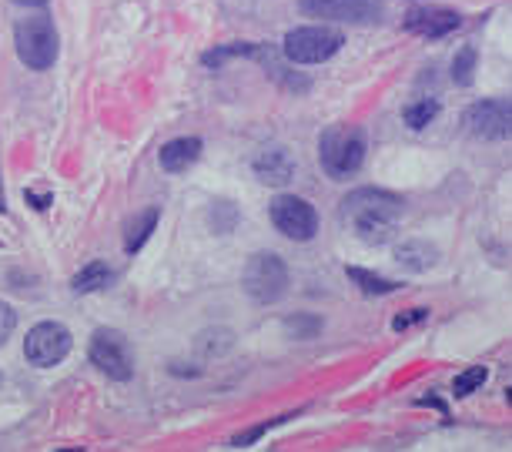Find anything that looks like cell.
Listing matches in <instances>:
<instances>
[{
    "label": "cell",
    "mask_w": 512,
    "mask_h": 452,
    "mask_svg": "<svg viewBox=\"0 0 512 452\" xmlns=\"http://www.w3.org/2000/svg\"><path fill=\"white\" fill-rule=\"evenodd\" d=\"M345 225L365 245H385L405 215V198L385 188H359L338 208Z\"/></svg>",
    "instance_id": "1"
},
{
    "label": "cell",
    "mask_w": 512,
    "mask_h": 452,
    "mask_svg": "<svg viewBox=\"0 0 512 452\" xmlns=\"http://www.w3.org/2000/svg\"><path fill=\"white\" fill-rule=\"evenodd\" d=\"M369 155V138L359 124H332L318 138V161L332 181H345L359 175Z\"/></svg>",
    "instance_id": "2"
},
{
    "label": "cell",
    "mask_w": 512,
    "mask_h": 452,
    "mask_svg": "<svg viewBox=\"0 0 512 452\" xmlns=\"http://www.w3.org/2000/svg\"><path fill=\"white\" fill-rule=\"evenodd\" d=\"M241 288H245L258 305L282 302L288 292V265L282 262V255H275V252L251 255L245 272H241Z\"/></svg>",
    "instance_id": "3"
},
{
    "label": "cell",
    "mask_w": 512,
    "mask_h": 452,
    "mask_svg": "<svg viewBox=\"0 0 512 452\" xmlns=\"http://www.w3.org/2000/svg\"><path fill=\"white\" fill-rule=\"evenodd\" d=\"M14 47L21 64H27L31 71H47L57 61V27L51 17L34 14L24 17L14 31Z\"/></svg>",
    "instance_id": "4"
},
{
    "label": "cell",
    "mask_w": 512,
    "mask_h": 452,
    "mask_svg": "<svg viewBox=\"0 0 512 452\" xmlns=\"http://www.w3.org/2000/svg\"><path fill=\"white\" fill-rule=\"evenodd\" d=\"M342 44H345L342 31H335V27H328V24H312V27H295V31H288L282 54L292 64H322L342 51Z\"/></svg>",
    "instance_id": "5"
},
{
    "label": "cell",
    "mask_w": 512,
    "mask_h": 452,
    "mask_svg": "<svg viewBox=\"0 0 512 452\" xmlns=\"http://www.w3.org/2000/svg\"><path fill=\"white\" fill-rule=\"evenodd\" d=\"M71 345L74 335L64 322H37L24 339V359L37 369H51L71 355Z\"/></svg>",
    "instance_id": "6"
},
{
    "label": "cell",
    "mask_w": 512,
    "mask_h": 452,
    "mask_svg": "<svg viewBox=\"0 0 512 452\" xmlns=\"http://www.w3.org/2000/svg\"><path fill=\"white\" fill-rule=\"evenodd\" d=\"M462 124L479 141H509L512 138V98H486L469 104Z\"/></svg>",
    "instance_id": "7"
},
{
    "label": "cell",
    "mask_w": 512,
    "mask_h": 452,
    "mask_svg": "<svg viewBox=\"0 0 512 452\" xmlns=\"http://www.w3.org/2000/svg\"><path fill=\"white\" fill-rule=\"evenodd\" d=\"M91 362L114 382H128L134 375V352L118 329H98L91 335Z\"/></svg>",
    "instance_id": "8"
},
{
    "label": "cell",
    "mask_w": 512,
    "mask_h": 452,
    "mask_svg": "<svg viewBox=\"0 0 512 452\" xmlns=\"http://www.w3.org/2000/svg\"><path fill=\"white\" fill-rule=\"evenodd\" d=\"M268 215H272V225L278 232L292 238V242H312L318 235V211L298 195H278L268 205Z\"/></svg>",
    "instance_id": "9"
},
{
    "label": "cell",
    "mask_w": 512,
    "mask_h": 452,
    "mask_svg": "<svg viewBox=\"0 0 512 452\" xmlns=\"http://www.w3.org/2000/svg\"><path fill=\"white\" fill-rule=\"evenodd\" d=\"M298 11L338 24H379L385 4L382 0H298Z\"/></svg>",
    "instance_id": "10"
},
{
    "label": "cell",
    "mask_w": 512,
    "mask_h": 452,
    "mask_svg": "<svg viewBox=\"0 0 512 452\" xmlns=\"http://www.w3.org/2000/svg\"><path fill=\"white\" fill-rule=\"evenodd\" d=\"M405 31L409 34H419V37H429V41H439L452 31L462 27V14L449 11V7H412L405 14Z\"/></svg>",
    "instance_id": "11"
},
{
    "label": "cell",
    "mask_w": 512,
    "mask_h": 452,
    "mask_svg": "<svg viewBox=\"0 0 512 452\" xmlns=\"http://www.w3.org/2000/svg\"><path fill=\"white\" fill-rule=\"evenodd\" d=\"M251 168H255V178L262 181V185H272V188H282L295 178V158L288 155V148H282V144L265 148L262 155L251 161Z\"/></svg>",
    "instance_id": "12"
},
{
    "label": "cell",
    "mask_w": 512,
    "mask_h": 452,
    "mask_svg": "<svg viewBox=\"0 0 512 452\" xmlns=\"http://www.w3.org/2000/svg\"><path fill=\"white\" fill-rule=\"evenodd\" d=\"M201 138H175V141H168L161 148V168L168 171V175H181V171H188L195 161L201 158Z\"/></svg>",
    "instance_id": "13"
},
{
    "label": "cell",
    "mask_w": 512,
    "mask_h": 452,
    "mask_svg": "<svg viewBox=\"0 0 512 452\" xmlns=\"http://www.w3.org/2000/svg\"><path fill=\"white\" fill-rule=\"evenodd\" d=\"M395 262H399L405 272H415V275H422V272H429V268H436L439 265V248L436 245H429V242H402L399 248H395Z\"/></svg>",
    "instance_id": "14"
},
{
    "label": "cell",
    "mask_w": 512,
    "mask_h": 452,
    "mask_svg": "<svg viewBox=\"0 0 512 452\" xmlns=\"http://www.w3.org/2000/svg\"><path fill=\"white\" fill-rule=\"evenodd\" d=\"M158 218H161V211H158V208L141 211V215L128 225V235H124V252H128V255H138L141 248H144V242L151 238V232L158 228Z\"/></svg>",
    "instance_id": "15"
},
{
    "label": "cell",
    "mask_w": 512,
    "mask_h": 452,
    "mask_svg": "<svg viewBox=\"0 0 512 452\" xmlns=\"http://www.w3.org/2000/svg\"><path fill=\"white\" fill-rule=\"evenodd\" d=\"M111 278L114 272L104 262H91V265H84L81 272H77L71 278V288L77 295H88V292H101L104 285H111Z\"/></svg>",
    "instance_id": "16"
},
{
    "label": "cell",
    "mask_w": 512,
    "mask_h": 452,
    "mask_svg": "<svg viewBox=\"0 0 512 452\" xmlns=\"http://www.w3.org/2000/svg\"><path fill=\"white\" fill-rule=\"evenodd\" d=\"M436 118H439V98H415L402 108V121L409 124L412 131L429 128Z\"/></svg>",
    "instance_id": "17"
},
{
    "label": "cell",
    "mask_w": 512,
    "mask_h": 452,
    "mask_svg": "<svg viewBox=\"0 0 512 452\" xmlns=\"http://www.w3.org/2000/svg\"><path fill=\"white\" fill-rule=\"evenodd\" d=\"M476 61H479V51L472 44H466L452 57V84H456V88H472V81H476Z\"/></svg>",
    "instance_id": "18"
},
{
    "label": "cell",
    "mask_w": 512,
    "mask_h": 452,
    "mask_svg": "<svg viewBox=\"0 0 512 452\" xmlns=\"http://www.w3.org/2000/svg\"><path fill=\"white\" fill-rule=\"evenodd\" d=\"M345 275H349L365 295H392V292H399V288H402L399 282H392V278L372 275V272H365V268H345Z\"/></svg>",
    "instance_id": "19"
},
{
    "label": "cell",
    "mask_w": 512,
    "mask_h": 452,
    "mask_svg": "<svg viewBox=\"0 0 512 452\" xmlns=\"http://www.w3.org/2000/svg\"><path fill=\"white\" fill-rule=\"evenodd\" d=\"M262 54V44H225V47H215V51L201 54V64L205 67H225V61H231V57H258Z\"/></svg>",
    "instance_id": "20"
},
{
    "label": "cell",
    "mask_w": 512,
    "mask_h": 452,
    "mask_svg": "<svg viewBox=\"0 0 512 452\" xmlns=\"http://www.w3.org/2000/svg\"><path fill=\"white\" fill-rule=\"evenodd\" d=\"M489 379V369L486 365H469L466 372H459L456 375V382H452V396L456 399H466V396H472L476 389H482V382Z\"/></svg>",
    "instance_id": "21"
},
{
    "label": "cell",
    "mask_w": 512,
    "mask_h": 452,
    "mask_svg": "<svg viewBox=\"0 0 512 452\" xmlns=\"http://www.w3.org/2000/svg\"><path fill=\"white\" fill-rule=\"evenodd\" d=\"M208 221H211V228H215L218 235H228V232H235V225H238V208L231 205V201H215L208 211Z\"/></svg>",
    "instance_id": "22"
},
{
    "label": "cell",
    "mask_w": 512,
    "mask_h": 452,
    "mask_svg": "<svg viewBox=\"0 0 512 452\" xmlns=\"http://www.w3.org/2000/svg\"><path fill=\"white\" fill-rule=\"evenodd\" d=\"M285 419H288V416H282V419H268V422H258V426H251L248 432H238V436L231 439V449H248L251 442H258L268 429L278 426V422H285Z\"/></svg>",
    "instance_id": "23"
},
{
    "label": "cell",
    "mask_w": 512,
    "mask_h": 452,
    "mask_svg": "<svg viewBox=\"0 0 512 452\" xmlns=\"http://www.w3.org/2000/svg\"><path fill=\"white\" fill-rule=\"evenodd\" d=\"M288 332H295V339H312V335L322 329V322L312 319V315H295V319L285 322Z\"/></svg>",
    "instance_id": "24"
},
{
    "label": "cell",
    "mask_w": 512,
    "mask_h": 452,
    "mask_svg": "<svg viewBox=\"0 0 512 452\" xmlns=\"http://www.w3.org/2000/svg\"><path fill=\"white\" fill-rule=\"evenodd\" d=\"M422 322H429V309H409V312L395 315L392 329L395 332H409V329H415V325H422Z\"/></svg>",
    "instance_id": "25"
},
{
    "label": "cell",
    "mask_w": 512,
    "mask_h": 452,
    "mask_svg": "<svg viewBox=\"0 0 512 452\" xmlns=\"http://www.w3.org/2000/svg\"><path fill=\"white\" fill-rule=\"evenodd\" d=\"M14 329H17V312L7 302H0V345L11 339Z\"/></svg>",
    "instance_id": "26"
},
{
    "label": "cell",
    "mask_w": 512,
    "mask_h": 452,
    "mask_svg": "<svg viewBox=\"0 0 512 452\" xmlns=\"http://www.w3.org/2000/svg\"><path fill=\"white\" fill-rule=\"evenodd\" d=\"M27 201H31V205H34L37 211H44V208L54 201V195H51V191H47V195H37V191H27Z\"/></svg>",
    "instance_id": "27"
},
{
    "label": "cell",
    "mask_w": 512,
    "mask_h": 452,
    "mask_svg": "<svg viewBox=\"0 0 512 452\" xmlns=\"http://www.w3.org/2000/svg\"><path fill=\"white\" fill-rule=\"evenodd\" d=\"M14 4H21V7H44L47 0H14Z\"/></svg>",
    "instance_id": "28"
},
{
    "label": "cell",
    "mask_w": 512,
    "mask_h": 452,
    "mask_svg": "<svg viewBox=\"0 0 512 452\" xmlns=\"http://www.w3.org/2000/svg\"><path fill=\"white\" fill-rule=\"evenodd\" d=\"M7 211V198H4V185H0V215Z\"/></svg>",
    "instance_id": "29"
},
{
    "label": "cell",
    "mask_w": 512,
    "mask_h": 452,
    "mask_svg": "<svg viewBox=\"0 0 512 452\" xmlns=\"http://www.w3.org/2000/svg\"><path fill=\"white\" fill-rule=\"evenodd\" d=\"M506 399H509V402H512V389H509V392H506Z\"/></svg>",
    "instance_id": "30"
}]
</instances>
